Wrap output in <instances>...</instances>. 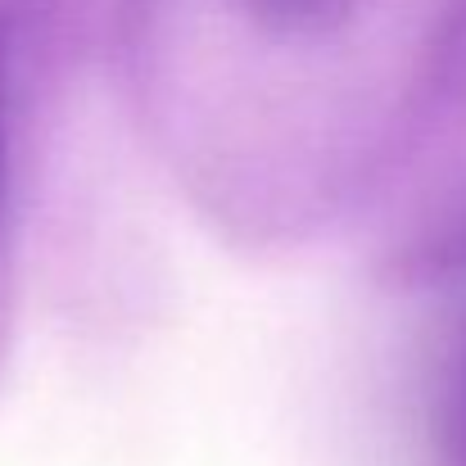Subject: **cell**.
<instances>
[{
  "mask_svg": "<svg viewBox=\"0 0 466 466\" xmlns=\"http://www.w3.org/2000/svg\"><path fill=\"white\" fill-rule=\"evenodd\" d=\"M367 0H231V9L281 41H304V36H326L344 27Z\"/></svg>",
  "mask_w": 466,
  "mask_h": 466,
  "instance_id": "obj_1",
  "label": "cell"
},
{
  "mask_svg": "<svg viewBox=\"0 0 466 466\" xmlns=\"http://www.w3.org/2000/svg\"><path fill=\"white\" fill-rule=\"evenodd\" d=\"M5 204H9V141H5V118H0V227H5Z\"/></svg>",
  "mask_w": 466,
  "mask_h": 466,
  "instance_id": "obj_2",
  "label": "cell"
}]
</instances>
